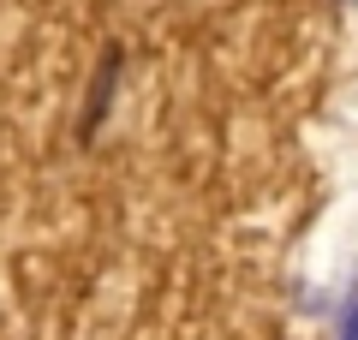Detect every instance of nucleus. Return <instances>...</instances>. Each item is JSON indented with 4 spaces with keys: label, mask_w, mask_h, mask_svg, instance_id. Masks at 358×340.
I'll list each match as a JSON object with an SVG mask.
<instances>
[{
    "label": "nucleus",
    "mask_w": 358,
    "mask_h": 340,
    "mask_svg": "<svg viewBox=\"0 0 358 340\" xmlns=\"http://www.w3.org/2000/svg\"><path fill=\"white\" fill-rule=\"evenodd\" d=\"M114 78H120V48L102 54V66H96V78H90V101H84V132L102 120V101L114 96Z\"/></svg>",
    "instance_id": "nucleus-1"
},
{
    "label": "nucleus",
    "mask_w": 358,
    "mask_h": 340,
    "mask_svg": "<svg viewBox=\"0 0 358 340\" xmlns=\"http://www.w3.org/2000/svg\"><path fill=\"white\" fill-rule=\"evenodd\" d=\"M341 340H358V287H352V299L341 311Z\"/></svg>",
    "instance_id": "nucleus-2"
}]
</instances>
